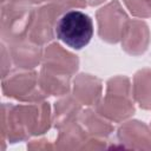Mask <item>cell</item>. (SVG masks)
I'll return each instance as SVG.
<instances>
[{"label": "cell", "instance_id": "1", "mask_svg": "<svg viewBox=\"0 0 151 151\" xmlns=\"http://www.w3.org/2000/svg\"><path fill=\"white\" fill-rule=\"evenodd\" d=\"M51 126L48 103H27L20 105H1V142L13 144L27 140L31 136H40Z\"/></svg>", "mask_w": 151, "mask_h": 151}, {"label": "cell", "instance_id": "2", "mask_svg": "<svg viewBox=\"0 0 151 151\" xmlns=\"http://www.w3.org/2000/svg\"><path fill=\"white\" fill-rule=\"evenodd\" d=\"M96 111L107 120L120 123L134 113L131 100V85L126 77H114L107 81L106 93L97 105Z\"/></svg>", "mask_w": 151, "mask_h": 151}, {"label": "cell", "instance_id": "3", "mask_svg": "<svg viewBox=\"0 0 151 151\" xmlns=\"http://www.w3.org/2000/svg\"><path fill=\"white\" fill-rule=\"evenodd\" d=\"M93 21L88 14L79 9L63 13L54 27L55 37L72 50H81L93 37Z\"/></svg>", "mask_w": 151, "mask_h": 151}, {"label": "cell", "instance_id": "4", "mask_svg": "<svg viewBox=\"0 0 151 151\" xmlns=\"http://www.w3.org/2000/svg\"><path fill=\"white\" fill-rule=\"evenodd\" d=\"M34 8L28 0H8L1 4V39L11 44L28 35Z\"/></svg>", "mask_w": 151, "mask_h": 151}, {"label": "cell", "instance_id": "5", "mask_svg": "<svg viewBox=\"0 0 151 151\" xmlns=\"http://www.w3.org/2000/svg\"><path fill=\"white\" fill-rule=\"evenodd\" d=\"M1 90L6 97L24 103H38L47 97L40 87L38 73L31 70L9 73L2 79Z\"/></svg>", "mask_w": 151, "mask_h": 151}, {"label": "cell", "instance_id": "6", "mask_svg": "<svg viewBox=\"0 0 151 151\" xmlns=\"http://www.w3.org/2000/svg\"><path fill=\"white\" fill-rule=\"evenodd\" d=\"M79 60L77 55L64 50L59 44H51L42 54V67L40 74L59 80L70 81L71 76L78 70Z\"/></svg>", "mask_w": 151, "mask_h": 151}, {"label": "cell", "instance_id": "7", "mask_svg": "<svg viewBox=\"0 0 151 151\" xmlns=\"http://www.w3.org/2000/svg\"><path fill=\"white\" fill-rule=\"evenodd\" d=\"M97 22L100 39L110 44H116L120 41L129 18L119 1L112 0L97 11Z\"/></svg>", "mask_w": 151, "mask_h": 151}, {"label": "cell", "instance_id": "8", "mask_svg": "<svg viewBox=\"0 0 151 151\" xmlns=\"http://www.w3.org/2000/svg\"><path fill=\"white\" fill-rule=\"evenodd\" d=\"M63 13H65V11L57 0H52V2L39 8H34L27 38L40 46L51 41L55 35V24Z\"/></svg>", "mask_w": 151, "mask_h": 151}, {"label": "cell", "instance_id": "9", "mask_svg": "<svg viewBox=\"0 0 151 151\" xmlns=\"http://www.w3.org/2000/svg\"><path fill=\"white\" fill-rule=\"evenodd\" d=\"M122 48L131 55L143 54L150 44V31L142 20H129L120 39Z\"/></svg>", "mask_w": 151, "mask_h": 151}, {"label": "cell", "instance_id": "10", "mask_svg": "<svg viewBox=\"0 0 151 151\" xmlns=\"http://www.w3.org/2000/svg\"><path fill=\"white\" fill-rule=\"evenodd\" d=\"M13 64L20 70H32L42 59V51L40 45L34 44L28 38L7 45Z\"/></svg>", "mask_w": 151, "mask_h": 151}, {"label": "cell", "instance_id": "11", "mask_svg": "<svg viewBox=\"0 0 151 151\" xmlns=\"http://www.w3.org/2000/svg\"><path fill=\"white\" fill-rule=\"evenodd\" d=\"M118 139L126 147L151 149V130L143 122L131 120L124 123L118 129Z\"/></svg>", "mask_w": 151, "mask_h": 151}, {"label": "cell", "instance_id": "12", "mask_svg": "<svg viewBox=\"0 0 151 151\" xmlns=\"http://www.w3.org/2000/svg\"><path fill=\"white\" fill-rule=\"evenodd\" d=\"M101 81L91 74H78L73 80V97L81 105H97L101 97Z\"/></svg>", "mask_w": 151, "mask_h": 151}, {"label": "cell", "instance_id": "13", "mask_svg": "<svg viewBox=\"0 0 151 151\" xmlns=\"http://www.w3.org/2000/svg\"><path fill=\"white\" fill-rule=\"evenodd\" d=\"M81 112V104L74 97H64L55 101L53 113V125L60 130L64 126L77 122Z\"/></svg>", "mask_w": 151, "mask_h": 151}, {"label": "cell", "instance_id": "14", "mask_svg": "<svg viewBox=\"0 0 151 151\" xmlns=\"http://www.w3.org/2000/svg\"><path fill=\"white\" fill-rule=\"evenodd\" d=\"M81 124L73 122L59 130L55 146L58 149H84L88 138Z\"/></svg>", "mask_w": 151, "mask_h": 151}, {"label": "cell", "instance_id": "15", "mask_svg": "<svg viewBox=\"0 0 151 151\" xmlns=\"http://www.w3.org/2000/svg\"><path fill=\"white\" fill-rule=\"evenodd\" d=\"M78 119L83 127L87 131V133L94 137H107L113 132V126L97 111H81Z\"/></svg>", "mask_w": 151, "mask_h": 151}, {"label": "cell", "instance_id": "16", "mask_svg": "<svg viewBox=\"0 0 151 151\" xmlns=\"http://www.w3.org/2000/svg\"><path fill=\"white\" fill-rule=\"evenodd\" d=\"M133 98L144 110H151V70L143 68L133 78Z\"/></svg>", "mask_w": 151, "mask_h": 151}, {"label": "cell", "instance_id": "17", "mask_svg": "<svg viewBox=\"0 0 151 151\" xmlns=\"http://www.w3.org/2000/svg\"><path fill=\"white\" fill-rule=\"evenodd\" d=\"M129 12L137 18L151 17V0H123Z\"/></svg>", "mask_w": 151, "mask_h": 151}, {"label": "cell", "instance_id": "18", "mask_svg": "<svg viewBox=\"0 0 151 151\" xmlns=\"http://www.w3.org/2000/svg\"><path fill=\"white\" fill-rule=\"evenodd\" d=\"M11 54L5 42L1 44V78H6L11 71Z\"/></svg>", "mask_w": 151, "mask_h": 151}, {"label": "cell", "instance_id": "19", "mask_svg": "<svg viewBox=\"0 0 151 151\" xmlns=\"http://www.w3.org/2000/svg\"><path fill=\"white\" fill-rule=\"evenodd\" d=\"M104 1L105 0H87V4L90 6H97V5H99V4L104 2Z\"/></svg>", "mask_w": 151, "mask_h": 151}, {"label": "cell", "instance_id": "20", "mask_svg": "<svg viewBox=\"0 0 151 151\" xmlns=\"http://www.w3.org/2000/svg\"><path fill=\"white\" fill-rule=\"evenodd\" d=\"M29 2H32V4H41V2H44V1H48V0H28Z\"/></svg>", "mask_w": 151, "mask_h": 151}, {"label": "cell", "instance_id": "21", "mask_svg": "<svg viewBox=\"0 0 151 151\" xmlns=\"http://www.w3.org/2000/svg\"><path fill=\"white\" fill-rule=\"evenodd\" d=\"M6 1H8V0H1V4H2V2H6Z\"/></svg>", "mask_w": 151, "mask_h": 151}]
</instances>
